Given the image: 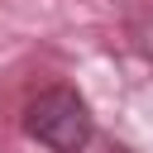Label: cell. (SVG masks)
<instances>
[{
    "label": "cell",
    "instance_id": "obj_1",
    "mask_svg": "<svg viewBox=\"0 0 153 153\" xmlns=\"http://www.w3.org/2000/svg\"><path fill=\"white\" fill-rule=\"evenodd\" d=\"M24 134L33 143H43L48 153H81L91 143V134H96V120H91V105L72 86H53L38 100H29Z\"/></svg>",
    "mask_w": 153,
    "mask_h": 153
}]
</instances>
